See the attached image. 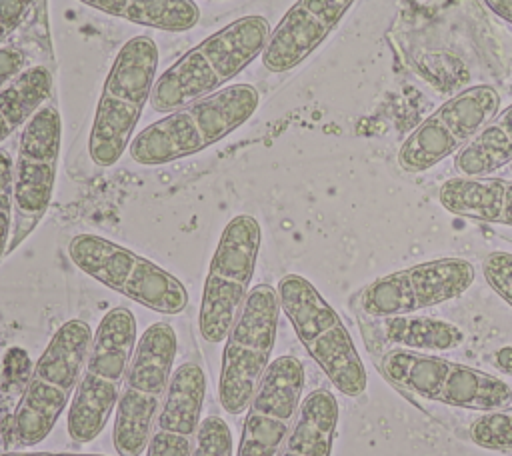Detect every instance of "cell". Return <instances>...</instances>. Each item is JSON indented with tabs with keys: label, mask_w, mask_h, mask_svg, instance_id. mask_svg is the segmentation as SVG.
<instances>
[{
	"label": "cell",
	"mask_w": 512,
	"mask_h": 456,
	"mask_svg": "<svg viewBox=\"0 0 512 456\" xmlns=\"http://www.w3.org/2000/svg\"><path fill=\"white\" fill-rule=\"evenodd\" d=\"M270 30L264 16L248 14L204 38L156 78L150 96L152 110L170 114L220 90L262 56Z\"/></svg>",
	"instance_id": "1"
},
{
	"label": "cell",
	"mask_w": 512,
	"mask_h": 456,
	"mask_svg": "<svg viewBox=\"0 0 512 456\" xmlns=\"http://www.w3.org/2000/svg\"><path fill=\"white\" fill-rule=\"evenodd\" d=\"M258 102L260 94L250 84L224 86L140 130L130 142V158L142 166H162L198 154L248 122Z\"/></svg>",
	"instance_id": "2"
},
{
	"label": "cell",
	"mask_w": 512,
	"mask_h": 456,
	"mask_svg": "<svg viewBox=\"0 0 512 456\" xmlns=\"http://www.w3.org/2000/svg\"><path fill=\"white\" fill-rule=\"evenodd\" d=\"M158 58V46L150 36H134L120 46L102 84L88 134V156L96 166H114L130 148L158 78Z\"/></svg>",
	"instance_id": "3"
},
{
	"label": "cell",
	"mask_w": 512,
	"mask_h": 456,
	"mask_svg": "<svg viewBox=\"0 0 512 456\" xmlns=\"http://www.w3.org/2000/svg\"><path fill=\"white\" fill-rule=\"evenodd\" d=\"M136 318L124 306L110 308L100 320L68 408V434L76 442L100 436L116 410L136 348Z\"/></svg>",
	"instance_id": "4"
},
{
	"label": "cell",
	"mask_w": 512,
	"mask_h": 456,
	"mask_svg": "<svg viewBox=\"0 0 512 456\" xmlns=\"http://www.w3.org/2000/svg\"><path fill=\"white\" fill-rule=\"evenodd\" d=\"M276 290L280 310L332 386L350 398L364 394L368 374L340 314L300 274L282 276Z\"/></svg>",
	"instance_id": "5"
},
{
	"label": "cell",
	"mask_w": 512,
	"mask_h": 456,
	"mask_svg": "<svg viewBox=\"0 0 512 456\" xmlns=\"http://www.w3.org/2000/svg\"><path fill=\"white\" fill-rule=\"evenodd\" d=\"M92 336L84 320H68L54 332L16 408L14 442L18 446H36L52 432L76 392Z\"/></svg>",
	"instance_id": "6"
},
{
	"label": "cell",
	"mask_w": 512,
	"mask_h": 456,
	"mask_svg": "<svg viewBox=\"0 0 512 456\" xmlns=\"http://www.w3.org/2000/svg\"><path fill=\"white\" fill-rule=\"evenodd\" d=\"M176 346V332L168 322L150 324L136 340L114 410L112 442L120 456H140L146 452L156 414L174 374Z\"/></svg>",
	"instance_id": "7"
},
{
	"label": "cell",
	"mask_w": 512,
	"mask_h": 456,
	"mask_svg": "<svg viewBox=\"0 0 512 456\" xmlns=\"http://www.w3.org/2000/svg\"><path fill=\"white\" fill-rule=\"evenodd\" d=\"M380 370L396 388L452 408L490 412L512 402V388L502 378L428 352L392 348Z\"/></svg>",
	"instance_id": "8"
},
{
	"label": "cell",
	"mask_w": 512,
	"mask_h": 456,
	"mask_svg": "<svg viewBox=\"0 0 512 456\" xmlns=\"http://www.w3.org/2000/svg\"><path fill=\"white\" fill-rule=\"evenodd\" d=\"M68 258L102 286L158 314L176 316L186 310V286L152 260L98 234H76L68 242Z\"/></svg>",
	"instance_id": "9"
},
{
	"label": "cell",
	"mask_w": 512,
	"mask_h": 456,
	"mask_svg": "<svg viewBox=\"0 0 512 456\" xmlns=\"http://www.w3.org/2000/svg\"><path fill=\"white\" fill-rule=\"evenodd\" d=\"M278 318V290L270 284H256L224 340L218 378V400L224 412L234 416L246 412L272 362Z\"/></svg>",
	"instance_id": "10"
},
{
	"label": "cell",
	"mask_w": 512,
	"mask_h": 456,
	"mask_svg": "<svg viewBox=\"0 0 512 456\" xmlns=\"http://www.w3.org/2000/svg\"><path fill=\"white\" fill-rule=\"evenodd\" d=\"M262 230L254 216L238 214L222 230L212 254L198 310V330L208 344H222L238 318L254 278Z\"/></svg>",
	"instance_id": "11"
},
{
	"label": "cell",
	"mask_w": 512,
	"mask_h": 456,
	"mask_svg": "<svg viewBox=\"0 0 512 456\" xmlns=\"http://www.w3.org/2000/svg\"><path fill=\"white\" fill-rule=\"evenodd\" d=\"M62 142V118L46 104L24 124L14 158V220L8 254L14 252L48 212Z\"/></svg>",
	"instance_id": "12"
},
{
	"label": "cell",
	"mask_w": 512,
	"mask_h": 456,
	"mask_svg": "<svg viewBox=\"0 0 512 456\" xmlns=\"http://www.w3.org/2000/svg\"><path fill=\"white\" fill-rule=\"evenodd\" d=\"M500 110V92L490 84L470 86L422 120L400 144L396 160L404 172L420 174L458 154Z\"/></svg>",
	"instance_id": "13"
},
{
	"label": "cell",
	"mask_w": 512,
	"mask_h": 456,
	"mask_svg": "<svg viewBox=\"0 0 512 456\" xmlns=\"http://www.w3.org/2000/svg\"><path fill=\"white\" fill-rule=\"evenodd\" d=\"M474 278L476 270L466 258L418 262L372 280L360 292V308L372 318L414 314L462 296Z\"/></svg>",
	"instance_id": "14"
},
{
	"label": "cell",
	"mask_w": 512,
	"mask_h": 456,
	"mask_svg": "<svg viewBox=\"0 0 512 456\" xmlns=\"http://www.w3.org/2000/svg\"><path fill=\"white\" fill-rule=\"evenodd\" d=\"M304 366L294 356H278L266 368L242 422L236 456H280L298 418Z\"/></svg>",
	"instance_id": "15"
},
{
	"label": "cell",
	"mask_w": 512,
	"mask_h": 456,
	"mask_svg": "<svg viewBox=\"0 0 512 456\" xmlns=\"http://www.w3.org/2000/svg\"><path fill=\"white\" fill-rule=\"evenodd\" d=\"M356 0H296L270 30L262 64L274 74L300 66L340 24Z\"/></svg>",
	"instance_id": "16"
},
{
	"label": "cell",
	"mask_w": 512,
	"mask_h": 456,
	"mask_svg": "<svg viewBox=\"0 0 512 456\" xmlns=\"http://www.w3.org/2000/svg\"><path fill=\"white\" fill-rule=\"evenodd\" d=\"M206 374L194 360L180 364L156 414L146 456H192L202 424Z\"/></svg>",
	"instance_id": "17"
},
{
	"label": "cell",
	"mask_w": 512,
	"mask_h": 456,
	"mask_svg": "<svg viewBox=\"0 0 512 456\" xmlns=\"http://www.w3.org/2000/svg\"><path fill=\"white\" fill-rule=\"evenodd\" d=\"M438 200L454 216L512 226V178L454 176L440 186Z\"/></svg>",
	"instance_id": "18"
},
{
	"label": "cell",
	"mask_w": 512,
	"mask_h": 456,
	"mask_svg": "<svg viewBox=\"0 0 512 456\" xmlns=\"http://www.w3.org/2000/svg\"><path fill=\"white\" fill-rule=\"evenodd\" d=\"M340 406L330 390L316 388L304 396L298 418L280 456H330L336 440Z\"/></svg>",
	"instance_id": "19"
},
{
	"label": "cell",
	"mask_w": 512,
	"mask_h": 456,
	"mask_svg": "<svg viewBox=\"0 0 512 456\" xmlns=\"http://www.w3.org/2000/svg\"><path fill=\"white\" fill-rule=\"evenodd\" d=\"M102 14L162 32H186L200 20L194 0H78Z\"/></svg>",
	"instance_id": "20"
},
{
	"label": "cell",
	"mask_w": 512,
	"mask_h": 456,
	"mask_svg": "<svg viewBox=\"0 0 512 456\" xmlns=\"http://www.w3.org/2000/svg\"><path fill=\"white\" fill-rule=\"evenodd\" d=\"M512 164V104L490 118L454 156L458 176H492Z\"/></svg>",
	"instance_id": "21"
},
{
	"label": "cell",
	"mask_w": 512,
	"mask_h": 456,
	"mask_svg": "<svg viewBox=\"0 0 512 456\" xmlns=\"http://www.w3.org/2000/svg\"><path fill=\"white\" fill-rule=\"evenodd\" d=\"M380 336L396 348L416 352H446L464 344V330L448 320L430 316H388L380 318Z\"/></svg>",
	"instance_id": "22"
},
{
	"label": "cell",
	"mask_w": 512,
	"mask_h": 456,
	"mask_svg": "<svg viewBox=\"0 0 512 456\" xmlns=\"http://www.w3.org/2000/svg\"><path fill=\"white\" fill-rule=\"evenodd\" d=\"M52 72L42 66H28L4 88H0V144L36 114L50 98Z\"/></svg>",
	"instance_id": "23"
},
{
	"label": "cell",
	"mask_w": 512,
	"mask_h": 456,
	"mask_svg": "<svg viewBox=\"0 0 512 456\" xmlns=\"http://www.w3.org/2000/svg\"><path fill=\"white\" fill-rule=\"evenodd\" d=\"M468 434L476 446L512 452V406L484 412L470 424Z\"/></svg>",
	"instance_id": "24"
},
{
	"label": "cell",
	"mask_w": 512,
	"mask_h": 456,
	"mask_svg": "<svg viewBox=\"0 0 512 456\" xmlns=\"http://www.w3.org/2000/svg\"><path fill=\"white\" fill-rule=\"evenodd\" d=\"M14 220V160L0 150V260L8 254Z\"/></svg>",
	"instance_id": "25"
},
{
	"label": "cell",
	"mask_w": 512,
	"mask_h": 456,
	"mask_svg": "<svg viewBox=\"0 0 512 456\" xmlns=\"http://www.w3.org/2000/svg\"><path fill=\"white\" fill-rule=\"evenodd\" d=\"M192 456H232V432L220 416L202 420Z\"/></svg>",
	"instance_id": "26"
},
{
	"label": "cell",
	"mask_w": 512,
	"mask_h": 456,
	"mask_svg": "<svg viewBox=\"0 0 512 456\" xmlns=\"http://www.w3.org/2000/svg\"><path fill=\"white\" fill-rule=\"evenodd\" d=\"M482 276L488 286L512 306V254L510 252H490L482 262Z\"/></svg>",
	"instance_id": "27"
},
{
	"label": "cell",
	"mask_w": 512,
	"mask_h": 456,
	"mask_svg": "<svg viewBox=\"0 0 512 456\" xmlns=\"http://www.w3.org/2000/svg\"><path fill=\"white\" fill-rule=\"evenodd\" d=\"M38 4L40 0H0V46L24 24Z\"/></svg>",
	"instance_id": "28"
},
{
	"label": "cell",
	"mask_w": 512,
	"mask_h": 456,
	"mask_svg": "<svg viewBox=\"0 0 512 456\" xmlns=\"http://www.w3.org/2000/svg\"><path fill=\"white\" fill-rule=\"evenodd\" d=\"M26 66V52L18 46H0V88H4L12 78H16Z\"/></svg>",
	"instance_id": "29"
},
{
	"label": "cell",
	"mask_w": 512,
	"mask_h": 456,
	"mask_svg": "<svg viewBox=\"0 0 512 456\" xmlns=\"http://www.w3.org/2000/svg\"><path fill=\"white\" fill-rule=\"evenodd\" d=\"M484 4L502 20L512 24V0H484Z\"/></svg>",
	"instance_id": "30"
},
{
	"label": "cell",
	"mask_w": 512,
	"mask_h": 456,
	"mask_svg": "<svg viewBox=\"0 0 512 456\" xmlns=\"http://www.w3.org/2000/svg\"><path fill=\"white\" fill-rule=\"evenodd\" d=\"M0 456H106V454H76V452H6Z\"/></svg>",
	"instance_id": "31"
},
{
	"label": "cell",
	"mask_w": 512,
	"mask_h": 456,
	"mask_svg": "<svg viewBox=\"0 0 512 456\" xmlns=\"http://www.w3.org/2000/svg\"><path fill=\"white\" fill-rule=\"evenodd\" d=\"M510 170H512V164H510Z\"/></svg>",
	"instance_id": "32"
}]
</instances>
